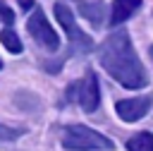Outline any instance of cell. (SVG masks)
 Returning <instances> with one entry per match:
<instances>
[{"instance_id":"obj_15","label":"cell","mask_w":153,"mask_h":151,"mask_svg":"<svg viewBox=\"0 0 153 151\" xmlns=\"http://www.w3.org/2000/svg\"><path fill=\"white\" fill-rule=\"evenodd\" d=\"M0 67H2V62H0Z\"/></svg>"},{"instance_id":"obj_5","label":"cell","mask_w":153,"mask_h":151,"mask_svg":"<svg viewBox=\"0 0 153 151\" xmlns=\"http://www.w3.org/2000/svg\"><path fill=\"white\" fill-rule=\"evenodd\" d=\"M72 89L76 91V101H79L81 110H86V113L98 110V105H100V89H98V79H96V74H93L91 70H88V72L84 74V79L76 81Z\"/></svg>"},{"instance_id":"obj_2","label":"cell","mask_w":153,"mask_h":151,"mask_svg":"<svg viewBox=\"0 0 153 151\" xmlns=\"http://www.w3.org/2000/svg\"><path fill=\"white\" fill-rule=\"evenodd\" d=\"M62 146L69 151H112L115 144L86 125H69L62 134Z\"/></svg>"},{"instance_id":"obj_9","label":"cell","mask_w":153,"mask_h":151,"mask_svg":"<svg viewBox=\"0 0 153 151\" xmlns=\"http://www.w3.org/2000/svg\"><path fill=\"white\" fill-rule=\"evenodd\" d=\"M129 151H153V134L151 132H139L127 141Z\"/></svg>"},{"instance_id":"obj_3","label":"cell","mask_w":153,"mask_h":151,"mask_svg":"<svg viewBox=\"0 0 153 151\" xmlns=\"http://www.w3.org/2000/svg\"><path fill=\"white\" fill-rule=\"evenodd\" d=\"M53 12H55L57 24L65 29L69 43H72L79 53H88V50L93 48V41H91V36H86V34L76 26V22H74V12H72L65 2H55V5H53Z\"/></svg>"},{"instance_id":"obj_1","label":"cell","mask_w":153,"mask_h":151,"mask_svg":"<svg viewBox=\"0 0 153 151\" xmlns=\"http://www.w3.org/2000/svg\"><path fill=\"white\" fill-rule=\"evenodd\" d=\"M98 60L103 70L127 89H143L148 84V74L131 46L127 29H117L103 41V46L98 48Z\"/></svg>"},{"instance_id":"obj_13","label":"cell","mask_w":153,"mask_h":151,"mask_svg":"<svg viewBox=\"0 0 153 151\" xmlns=\"http://www.w3.org/2000/svg\"><path fill=\"white\" fill-rule=\"evenodd\" d=\"M19 5H22V10H31V7H36L33 5V0H17Z\"/></svg>"},{"instance_id":"obj_7","label":"cell","mask_w":153,"mask_h":151,"mask_svg":"<svg viewBox=\"0 0 153 151\" xmlns=\"http://www.w3.org/2000/svg\"><path fill=\"white\" fill-rule=\"evenodd\" d=\"M139 7H141V0H112V5H110V26L124 24Z\"/></svg>"},{"instance_id":"obj_10","label":"cell","mask_w":153,"mask_h":151,"mask_svg":"<svg viewBox=\"0 0 153 151\" xmlns=\"http://www.w3.org/2000/svg\"><path fill=\"white\" fill-rule=\"evenodd\" d=\"M0 43L10 50V53H22L24 50V46H22V41H19V36L7 26V29H2L0 31Z\"/></svg>"},{"instance_id":"obj_8","label":"cell","mask_w":153,"mask_h":151,"mask_svg":"<svg viewBox=\"0 0 153 151\" xmlns=\"http://www.w3.org/2000/svg\"><path fill=\"white\" fill-rule=\"evenodd\" d=\"M81 17H86V22H91L93 26L103 24V14H105V2L103 0H74Z\"/></svg>"},{"instance_id":"obj_11","label":"cell","mask_w":153,"mask_h":151,"mask_svg":"<svg viewBox=\"0 0 153 151\" xmlns=\"http://www.w3.org/2000/svg\"><path fill=\"white\" fill-rule=\"evenodd\" d=\"M0 19H2V24H7V26L14 22V12H12V10H10L2 0H0Z\"/></svg>"},{"instance_id":"obj_4","label":"cell","mask_w":153,"mask_h":151,"mask_svg":"<svg viewBox=\"0 0 153 151\" xmlns=\"http://www.w3.org/2000/svg\"><path fill=\"white\" fill-rule=\"evenodd\" d=\"M26 29H29L31 38H33L41 48H45V50H57V48H60V36H57V31L50 26V22H48V17H45V12H43L41 7H36V10L31 12V17H29V22H26Z\"/></svg>"},{"instance_id":"obj_14","label":"cell","mask_w":153,"mask_h":151,"mask_svg":"<svg viewBox=\"0 0 153 151\" xmlns=\"http://www.w3.org/2000/svg\"><path fill=\"white\" fill-rule=\"evenodd\" d=\"M151 60H153V46H151Z\"/></svg>"},{"instance_id":"obj_12","label":"cell","mask_w":153,"mask_h":151,"mask_svg":"<svg viewBox=\"0 0 153 151\" xmlns=\"http://www.w3.org/2000/svg\"><path fill=\"white\" fill-rule=\"evenodd\" d=\"M19 137V129H10L5 125H0V141H12Z\"/></svg>"},{"instance_id":"obj_6","label":"cell","mask_w":153,"mask_h":151,"mask_svg":"<svg viewBox=\"0 0 153 151\" xmlns=\"http://www.w3.org/2000/svg\"><path fill=\"white\" fill-rule=\"evenodd\" d=\"M151 96H136V98H122L115 103V110L117 115L124 120V122H136L141 120L148 110H151Z\"/></svg>"}]
</instances>
